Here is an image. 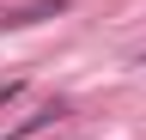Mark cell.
I'll use <instances>...</instances> for the list:
<instances>
[{"mask_svg":"<svg viewBox=\"0 0 146 140\" xmlns=\"http://www.w3.org/2000/svg\"><path fill=\"white\" fill-rule=\"evenodd\" d=\"M67 116V104H43V110H36V116H25V122H18V128H6V140H31L36 128H49V122H61Z\"/></svg>","mask_w":146,"mask_h":140,"instance_id":"cell-1","label":"cell"},{"mask_svg":"<svg viewBox=\"0 0 146 140\" xmlns=\"http://www.w3.org/2000/svg\"><path fill=\"white\" fill-rule=\"evenodd\" d=\"M55 12H67V0H31V6L12 12V25H36V19H55Z\"/></svg>","mask_w":146,"mask_h":140,"instance_id":"cell-2","label":"cell"},{"mask_svg":"<svg viewBox=\"0 0 146 140\" xmlns=\"http://www.w3.org/2000/svg\"><path fill=\"white\" fill-rule=\"evenodd\" d=\"M18 92H25L18 79H6V85H0V110H6V104H18Z\"/></svg>","mask_w":146,"mask_h":140,"instance_id":"cell-3","label":"cell"}]
</instances>
